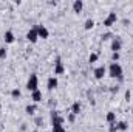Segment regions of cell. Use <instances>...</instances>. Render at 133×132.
Listing matches in <instances>:
<instances>
[{
    "instance_id": "obj_1",
    "label": "cell",
    "mask_w": 133,
    "mask_h": 132,
    "mask_svg": "<svg viewBox=\"0 0 133 132\" xmlns=\"http://www.w3.org/2000/svg\"><path fill=\"white\" fill-rule=\"evenodd\" d=\"M108 76L110 78H113V79H118L119 82H122L124 81V70H122V67L119 62H111L110 65H108Z\"/></svg>"
},
{
    "instance_id": "obj_2",
    "label": "cell",
    "mask_w": 133,
    "mask_h": 132,
    "mask_svg": "<svg viewBox=\"0 0 133 132\" xmlns=\"http://www.w3.org/2000/svg\"><path fill=\"white\" fill-rule=\"evenodd\" d=\"M50 117H51V126L53 128H59V126H64V123H65V118L59 113V110H56V109H51V112H50Z\"/></svg>"
},
{
    "instance_id": "obj_3",
    "label": "cell",
    "mask_w": 133,
    "mask_h": 132,
    "mask_svg": "<svg viewBox=\"0 0 133 132\" xmlns=\"http://www.w3.org/2000/svg\"><path fill=\"white\" fill-rule=\"evenodd\" d=\"M26 89H28V92H36V90H39V78H37V75L36 73H31L30 75V78H28V81H26Z\"/></svg>"
},
{
    "instance_id": "obj_4",
    "label": "cell",
    "mask_w": 133,
    "mask_h": 132,
    "mask_svg": "<svg viewBox=\"0 0 133 132\" xmlns=\"http://www.w3.org/2000/svg\"><path fill=\"white\" fill-rule=\"evenodd\" d=\"M121 48H122V39H121V37H118V36H115V37L111 39L110 50H111V53H119V51H121Z\"/></svg>"
},
{
    "instance_id": "obj_5",
    "label": "cell",
    "mask_w": 133,
    "mask_h": 132,
    "mask_svg": "<svg viewBox=\"0 0 133 132\" xmlns=\"http://www.w3.org/2000/svg\"><path fill=\"white\" fill-rule=\"evenodd\" d=\"M25 37H26V40H28V42H31V44H36V42L39 40V34H37V27H33V28H30Z\"/></svg>"
},
{
    "instance_id": "obj_6",
    "label": "cell",
    "mask_w": 133,
    "mask_h": 132,
    "mask_svg": "<svg viewBox=\"0 0 133 132\" xmlns=\"http://www.w3.org/2000/svg\"><path fill=\"white\" fill-rule=\"evenodd\" d=\"M116 20H118V14L116 13H108V16L104 19V27L110 28V27H113L116 23Z\"/></svg>"
},
{
    "instance_id": "obj_7",
    "label": "cell",
    "mask_w": 133,
    "mask_h": 132,
    "mask_svg": "<svg viewBox=\"0 0 133 132\" xmlns=\"http://www.w3.org/2000/svg\"><path fill=\"white\" fill-rule=\"evenodd\" d=\"M65 73V65L62 62L61 58H56V62H54V76H59V75H64Z\"/></svg>"
},
{
    "instance_id": "obj_8",
    "label": "cell",
    "mask_w": 133,
    "mask_h": 132,
    "mask_svg": "<svg viewBox=\"0 0 133 132\" xmlns=\"http://www.w3.org/2000/svg\"><path fill=\"white\" fill-rule=\"evenodd\" d=\"M105 75H107V67L105 65H99L93 70V76H95V79H98V81L104 79Z\"/></svg>"
},
{
    "instance_id": "obj_9",
    "label": "cell",
    "mask_w": 133,
    "mask_h": 132,
    "mask_svg": "<svg viewBox=\"0 0 133 132\" xmlns=\"http://www.w3.org/2000/svg\"><path fill=\"white\" fill-rule=\"evenodd\" d=\"M37 27V34H39V39H48L50 31L45 25H36Z\"/></svg>"
},
{
    "instance_id": "obj_10",
    "label": "cell",
    "mask_w": 133,
    "mask_h": 132,
    "mask_svg": "<svg viewBox=\"0 0 133 132\" xmlns=\"http://www.w3.org/2000/svg\"><path fill=\"white\" fill-rule=\"evenodd\" d=\"M57 86H59L57 78H56V76H50V78H48V81H46V87H48V90H54Z\"/></svg>"
},
{
    "instance_id": "obj_11",
    "label": "cell",
    "mask_w": 133,
    "mask_h": 132,
    "mask_svg": "<svg viewBox=\"0 0 133 132\" xmlns=\"http://www.w3.org/2000/svg\"><path fill=\"white\" fill-rule=\"evenodd\" d=\"M82 9H84V2H82V0H74V2H73V11H74L76 14H81Z\"/></svg>"
},
{
    "instance_id": "obj_12",
    "label": "cell",
    "mask_w": 133,
    "mask_h": 132,
    "mask_svg": "<svg viewBox=\"0 0 133 132\" xmlns=\"http://www.w3.org/2000/svg\"><path fill=\"white\" fill-rule=\"evenodd\" d=\"M3 39H5V42H6V44H14L16 36H14V33H12L11 30H8V31L5 33V36H3Z\"/></svg>"
},
{
    "instance_id": "obj_13",
    "label": "cell",
    "mask_w": 133,
    "mask_h": 132,
    "mask_svg": "<svg viewBox=\"0 0 133 132\" xmlns=\"http://www.w3.org/2000/svg\"><path fill=\"white\" fill-rule=\"evenodd\" d=\"M81 110H82V104H81L79 101H74V103H73V106H71V113L79 115V113H81Z\"/></svg>"
},
{
    "instance_id": "obj_14",
    "label": "cell",
    "mask_w": 133,
    "mask_h": 132,
    "mask_svg": "<svg viewBox=\"0 0 133 132\" xmlns=\"http://www.w3.org/2000/svg\"><path fill=\"white\" fill-rule=\"evenodd\" d=\"M105 121H107L108 124L116 123V113H115V112H108V113L105 115Z\"/></svg>"
},
{
    "instance_id": "obj_15",
    "label": "cell",
    "mask_w": 133,
    "mask_h": 132,
    "mask_svg": "<svg viewBox=\"0 0 133 132\" xmlns=\"http://www.w3.org/2000/svg\"><path fill=\"white\" fill-rule=\"evenodd\" d=\"M116 126H118V131H121V132L129 131V123H127V121H118Z\"/></svg>"
},
{
    "instance_id": "obj_16",
    "label": "cell",
    "mask_w": 133,
    "mask_h": 132,
    "mask_svg": "<svg viewBox=\"0 0 133 132\" xmlns=\"http://www.w3.org/2000/svg\"><path fill=\"white\" fill-rule=\"evenodd\" d=\"M31 99L34 101V104H36V103H40V101H42V92H40V90L33 92V93H31Z\"/></svg>"
},
{
    "instance_id": "obj_17",
    "label": "cell",
    "mask_w": 133,
    "mask_h": 132,
    "mask_svg": "<svg viewBox=\"0 0 133 132\" xmlns=\"http://www.w3.org/2000/svg\"><path fill=\"white\" fill-rule=\"evenodd\" d=\"M25 112H26L28 115H34V113L37 112V104H28V106L25 107Z\"/></svg>"
},
{
    "instance_id": "obj_18",
    "label": "cell",
    "mask_w": 133,
    "mask_h": 132,
    "mask_svg": "<svg viewBox=\"0 0 133 132\" xmlns=\"http://www.w3.org/2000/svg\"><path fill=\"white\" fill-rule=\"evenodd\" d=\"M93 27H95V20H93V19H87V20H85V23H84V28L88 31V30H91Z\"/></svg>"
},
{
    "instance_id": "obj_19",
    "label": "cell",
    "mask_w": 133,
    "mask_h": 132,
    "mask_svg": "<svg viewBox=\"0 0 133 132\" xmlns=\"http://www.w3.org/2000/svg\"><path fill=\"white\" fill-rule=\"evenodd\" d=\"M98 59H99V55H98V53H90V56H88V62H90V64L98 62Z\"/></svg>"
},
{
    "instance_id": "obj_20",
    "label": "cell",
    "mask_w": 133,
    "mask_h": 132,
    "mask_svg": "<svg viewBox=\"0 0 133 132\" xmlns=\"http://www.w3.org/2000/svg\"><path fill=\"white\" fill-rule=\"evenodd\" d=\"M11 97H12L14 99H19L20 97H22V92H20L19 89H12V90H11Z\"/></svg>"
},
{
    "instance_id": "obj_21",
    "label": "cell",
    "mask_w": 133,
    "mask_h": 132,
    "mask_svg": "<svg viewBox=\"0 0 133 132\" xmlns=\"http://www.w3.org/2000/svg\"><path fill=\"white\" fill-rule=\"evenodd\" d=\"M34 124H36L37 128H40V126L43 124V118H42V117H36V118H34Z\"/></svg>"
},
{
    "instance_id": "obj_22",
    "label": "cell",
    "mask_w": 133,
    "mask_h": 132,
    "mask_svg": "<svg viewBox=\"0 0 133 132\" xmlns=\"http://www.w3.org/2000/svg\"><path fill=\"white\" fill-rule=\"evenodd\" d=\"M66 121H68V123H74V121H76V115L70 112V113L66 115Z\"/></svg>"
},
{
    "instance_id": "obj_23",
    "label": "cell",
    "mask_w": 133,
    "mask_h": 132,
    "mask_svg": "<svg viewBox=\"0 0 133 132\" xmlns=\"http://www.w3.org/2000/svg\"><path fill=\"white\" fill-rule=\"evenodd\" d=\"M6 56H8V53H6V50H5L3 47H0V59L3 61V59H6Z\"/></svg>"
},
{
    "instance_id": "obj_24",
    "label": "cell",
    "mask_w": 133,
    "mask_h": 132,
    "mask_svg": "<svg viewBox=\"0 0 133 132\" xmlns=\"http://www.w3.org/2000/svg\"><path fill=\"white\" fill-rule=\"evenodd\" d=\"M118 123V121H116ZM116 123H113V124H108V132H119L118 131V126H116Z\"/></svg>"
},
{
    "instance_id": "obj_25",
    "label": "cell",
    "mask_w": 133,
    "mask_h": 132,
    "mask_svg": "<svg viewBox=\"0 0 133 132\" xmlns=\"http://www.w3.org/2000/svg\"><path fill=\"white\" fill-rule=\"evenodd\" d=\"M119 58H121V55H119V53H111V62H118V61H119Z\"/></svg>"
},
{
    "instance_id": "obj_26",
    "label": "cell",
    "mask_w": 133,
    "mask_h": 132,
    "mask_svg": "<svg viewBox=\"0 0 133 132\" xmlns=\"http://www.w3.org/2000/svg\"><path fill=\"white\" fill-rule=\"evenodd\" d=\"M115 36H113V33H105L102 34V40H108V39H113Z\"/></svg>"
},
{
    "instance_id": "obj_27",
    "label": "cell",
    "mask_w": 133,
    "mask_h": 132,
    "mask_svg": "<svg viewBox=\"0 0 133 132\" xmlns=\"http://www.w3.org/2000/svg\"><path fill=\"white\" fill-rule=\"evenodd\" d=\"M51 132H65V128L64 126H59V128H53Z\"/></svg>"
},
{
    "instance_id": "obj_28",
    "label": "cell",
    "mask_w": 133,
    "mask_h": 132,
    "mask_svg": "<svg viewBox=\"0 0 133 132\" xmlns=\"http://www.w3.org/2000/svg\"><path fill=\"white\" fill-rule=\"evenodd\" d=\"M130 98H132V92L127 89V90H125V101H130Z\"/></svg>"
},
{
    "instance_id": "obj_29",
    "label": "cell",
    "mask_w": 133,
    "mask_h": 132,
    "mask_svg": "<svg viewBox=\"0 0 133 132\" xmlns=\"http://www.w3.org/2000/svg\"><path fill=\"white\" fill-rule=\"evenodd\" d=\"M48 106H50L51 109H53V107H56V99H50V101H48Z\"/></svg>"
},
{
    "instance_id": "obj_30",
    "label": "cell",
    "mask_w": 133,
    "mask_h": 132,
    "mask_svg": "<svg viewBox=\"0 0 133 132\" xmlns=\"http://www.w3.org/2000/svg\"><path fill=\"white\" fill-rule=\"evenodd\" d=\"M118 90H119V87H118V86H115V87H111V89H110V92H111V93H118Z\"/></svg>"
},
{
    "instance_id": "obj_31",
    "label": "cell",
    "mask_w": 133,
    "mask_h": 132,
    "mask_svg": "<svg viewBox=\"0 0 133 132\" xmlns=\"http://www.w3.org/2000/svg\"><path fill=\"white\" fill-rule=\"evenodd\" d=\"M48 5H51V6H56V5H57V2H48Z\"/></svg>"
},
{
    "instance_id": "obj_32",
    "label": "cell",
    "mask_w": 133,
    "mask_h": 132,
    "mask_svg": "<svg viewBox=\"0 0 133 132\" xmlns=\"http://www.w3.org/2000/svg\"><path fill=\"white\" fill-rule=\"evenodd\" d=\"M20 131H26V124H22L20 126Z\"/></svg>"
},
{
    "instance_id": "obj_33",
    "label": "cell",
    "mask_w": 133,
    "mask_h": 132,
    "mask_svg": "<svg viewBox=\"0 0 133 132\" xmlns=\"http://www.w3.org/2000/svg\"><path fill=\"white\" fill-rule=\"evenodd\" d=\"M33 132H39V131H37V129H36V131H33Z\"/></svg>"
},
{
    "instance_id": "obj_34",
    "label": "cell",
    "mask_w": 133,
    "mask_h": 132,
    "mask_svg": "<svg viewBox=\"0 0 133 132\" xmlns=\"http://www.w3.org/2000/svg\"><path fill=\"white\" fill-rule=\"evenodd\" d=\"M132 115H133V107H132Z\"/></svg>"
},
{
    "instance_id": "obj_35",
    "label": "cell",
    "mask_w": 133,
    "mask_h": 132,
    "mask_svg": "<svg viewBox=\"0 0 133 132\" xmlns=\"http://www.w3.org/2000/svg\"><path fill=\"white\" fill-rule=\"evenodd\" d=\"M0 129H2V124H0Z\"/></svg>"
}]
</instances>
